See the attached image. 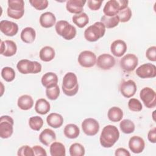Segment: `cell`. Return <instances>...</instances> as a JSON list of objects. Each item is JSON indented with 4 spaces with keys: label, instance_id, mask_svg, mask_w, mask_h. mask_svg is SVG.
<instances>
[{
    "label": "cell",
    "instance_id": "bcb514c9",
    "mask_svg": "<svg viewBox=\"0 0 156 156\" xmlns=\"http://www.w3.org/2000/svg\"><path fill=\"white\" fill-rule=\"evenodd\" d=\"M147 138L148 140L152 143H156V128L154 127L153 129H151L147 134Z\"/></svg>",
    "mask_w": 156,
    "mask_h": 156
},
{
    "label": "cell",
    "instance_id": "4fadbf2b",
    "mask_svg": "<svg viewBox=\"0 0 156 156\" xmlns=\"http://www.w3.org/2000/svg\"><path fill=\"white\" fill-rule=\"evenodd\" d=\"M136 74L141 79L154 78L156 76V66L150 63L143 64L136 68Z\"/></svg>",
    "mask_w": 156,
    "mask_h": 156
},
{
    "label": "cell",
    "instance_id": "ee69618b",
    "mask_svg": "<svg viewBox=\"0 0 156 156\" xmlns=\"http://www.w3.org/2000/svg\"><path fill=\"white\" fill-rule=\"evenodd\" d=\"M103 1H98V0H88L87 1V5L88 8L91 10H98L102 5Z\"/></svg>",
    "mask_w": 156,
    "mask_h": 156
},
{
    "label": "cell",
    "instance_id": "7dc6e473",
    "mask_svg": "<svg viewBox=\"0 0 156 156\" xmlns=\"http://www.w3.org/2000/svg\"><path fill=\"white\" fill-rule=\"evenodd\" d=\"M115 155L116 156H130V152L126 149L125 148H122V147H119L118 148L116 151H115Z\"/></svg>",
    "mask_w": 156,
    "mask_h": 156
},
{
    "label": "cell",
    "instance_id": "d4e9b609",
    "mask_svg": "<svg viewBox=\"0 0 156 156\" xmlns=\"http://www.w3.org/2000/svg\"><path fill=\"white\" fill-rule=\"evenodd\" d=\"M21 40L26 43H32L34 41L36 37V32L34 29L30 27L24 28L20 35Z\"/></svg>",
    "mask_w": 156,
    "mask_h": 156
},
{
    "label": "cell",
    "instance_id": "7402d4cb",
    "mask_svg": "<svg viewBox=\"0 0 156 156\" xmlns=\"http://www.w3.org/2000/svg\"><path fill=\"white\" fill-rule=\"evenodd\" d=\"M39 21L43 27L50 28L55 24L56 18L52 12H46L40 15Z\"/></svg>",
    "mask_w": 156,
    "mask_h": 156
},
{
    "label": "cell",
    "instance_id": "d6986e66",
    "mask_svg": "<svg viewBox=\"0 0 156 156\" xmlns=\"http://www.w3.org/2000/svg\"><path fill=\"white\" fill-rule=\"evenodd\" d=\"M127 44L122 40H116L113 41L110 46V51L112 54L117 57L123 55L127 51Z\"/></svg>",
    "mask_w": 156,
    "mask_h": 156
},
{
    "label": "cell",
    "instance_id": "9a60e30c",
    "mask_svg": "<svg viewBox=\"0 0 156 156\" xmlns=\"http://www.w3.org/2000/svg\"><path fill=\"white\" fill-rule=\"evenodd\" d=\"M120 91L121 94L127 98L133 96L136 91V85L132 80H125L120 85Z\"/></svg>",
    "mask_w": 156,
    "mask_h": 156
},
{
    "label": "cell",
    "instance_id": "5b68a950",
    "mask_svg": "<svg viewBox=\"0 0 156 156\" xmlns=\"http://www.w3.org/2000/svg\"><path fill=\"white\" fill-rule=\"evenodd\" d=\"M18 71L23 74H37L41 71V65L37 61H30L27 59L20 60L16 65Z\"/></svg>",
    "mask_w": 156,
    "mask_h": 156
},
{
    "label": "cell",
    "instance_id": "8d00e7d4",
    "mask_svg": "<svg viewBox=\"0 0 156 156\" xmlns=\"http://www.w3.org/2000/svg\"><path fill=\"white\" fill-rule=\"evenodd\" d=\"M15 72L14 69L9 66L4 67L1 70V76L4 80L10 82L13 81L15 78Z\"/></svg>",
    "mask_w": 156,
    "mask_h": 156
},
{
    "label": "cell",
    "instance_id": "2e32d148",
    "mask_svg": "<svg viewBox=\"0 0 156 156\" xmlns=\"http://www.w3.org/2000/svg\"><path fill=\"white\" fill-rule=\"evenodd\" d=\"M0 30L5 35L13 37L18 33V26L13 21L2 20L0 22Z\"/></svg>",
    "mask_w": 156,
    "mask_h": 156
},
{
    "label": "cell",
    "instance_id": "6da1fadb",
    "mask_svg": "<svg viewBox=\"0 0 156 156\" xmlns=\"http://www.w3.org/2000/svg\"><path fill=\"white\" fill-rule=\"evenodd\" d=\"M119 138V132L113 125L105 126L101 133L99 141L101 145L105 148L112 147Z\"/></svg>",
    "mask_w": 156,
    "mask_h": 156
},
{
    "label": "cell",
    "instance_id": "484cf974",
    "mask_svg": "<svg viewBox=\"0 0 156 156\" xmlns=\"http://www.w3.org/2000/svg\"><path fill=\"white\" fill-rule=\"evenodd\" d=\"M18 107L23 110H28L34 105V100L28 94L21 96L17 101Z\"/></svg>",
    "mask_w": 156,
    "mask_h": 156
},
{
    "label": "cell",
    "instance_id": "e575fe53",
    "mask_svg": "<svg viewBox=\"0 0 156 156\" xmlns=\"http://www.w3.org/2000/svg\"><path fill=\"white\" fill-rule=\"evenodd\" d=\"M69 151L71 156H83L85 152L84 147L78 143L72 144L69 147Z\"/></svg>",
    "mask_w": 156,
    "mask_h": 156
},
{
    "label": "cell",
    "instance_id": "4316f807",
    "mask_svg": "<svg viewBox=\"0 0 156 156\" xmlns=\"http://www.w3.org/2000/svg\"><path fill=\"white\" fill-rule=\"evenodd\" d=\"M51 105L49 102L44 98L38 99L35 104V112L40 115H45L50 111Z\"/></svg>",
    "mask_w": 156,
    "mask_h": 156
},
{
    "label": "cell",
    "instance_id": "ffe728a7",
    "mask_svg": "<svg viewBox=\"0 0 156 156\" xmlns=\"http://www.w3.org/2000/svg\"><path fill=\"white\" fill-rule=\"evenodd\" d=\"M86 2L84 0H69L66 1V10L71 13H74L75 15L79 14L82 13Z\"/></svg>",
    "mask_w": 156,
    "mask_h": 156
},
{
    "label": "cell",
    "instance_id": "8992f818",
    "mask_svg": "<svg viewBox=\"0 0 156 156\" xmlns=\"http://www.w3.org/2000/svg\"><path fill=\"white\" fill-rule=\"evenodd\" d=\"M129 1L126 0H110L107 1L103 9L104 15L107 16H114L118 13L127 7Z\"/></svg>",
    "mask_w": 156,
    "mask_h": 156
},
{
    "label": "cell",
    "instance_id": "f1b7e54d",
    "mask_svg": "<svg viewBox=\"0 0 156 156\" xmlns=\"http://www.w3.org/2000/svg\"><path fill=\"white\" fill-rule=\"evenodd\" d=\"M51 156H65L66 149L65 146L60 142H53L49 148Z\"/></svg>",
    "mask_w": 156,
    "mask_h": 156
},
{
    "label": "cell",
    "instance_id": "f6af8a7d",
    "mask_svg": "<svg viewBox=\"0 0 156 156\" xmlns=\"http://www.w3.org/2000/svg\"><path fill=\"white\" fill-rule=\"evenodd\" d=\"M33 151H34V155L36 156H40V155H44V156H46L47 154L46 152V150L42 147L40 146H34L33 147Z\"/></svg>",
    "mask_w": 156,
    "mask_h": 156
},
{
    "label": "cell",
    "instance_id": "b9f144b4",
    "mask_svg": "<svg viewBox=\"0 0 156 156\" xmlns=\"http://www.w3.org/2000/svg\"><path fill=\"white\" fill-rule=\"evenodd\" d=\"M17 155L18 156H34V153L32 147L27 145H24L19 148Z\"/></svg>",
    "mask_w": 156,
    "mask_h": 156
},
{
    "label": "cell",
    "instance_id": "277c9868",
    "mask_svg": "<svg viewBox=\"0 0 156 156\" xmlns=\"http://www.w3.org/2000/svg\"><path fill=\"white\" fill-rule=\"evenodd\" d=\"M55 29L57 34L65 40H71L76 35V29L65 20H60L55 24Z\"/></svg>",
    "mask_w": 156,
    "mask_h": 156
},
{
    "label": "cell",
    "instance_id": "9c48e42d",
    "mask_svg": "<svg viewBox=\"0 0 156 156\" xmlns=\"http://www.w3.org/2000/svg\"><path fill=\"white\" fill-rule=\"evenodd\" d=\"M140 97L144 105L148 108H152L156 105V94L150 87L143 88L140 93Z\"/></svg>",
    "mask_w": 156,
    "mask_h": 156
},
{
    "label": "cell",
    "instance_id": "7c38bea8",
    "mask_svg": "<svg viewBox=\"0 0 156 156\" xmlns=\"http://www.w3.org/2000/svg\"><path fill=\"white\" fill-rule=\"evenodd\" d=\"M82 129L84 133L87 135L94 136L99 132V124L94 118H86L82 122Z\"/></svg>",
    "mask_w": 156,
    "mask_h": 156
},
{
    "label": "cell",
    "instance_id": "60d3db41",
    "mask_svg": "<svg viewBox=\"0 0 156 156\" xmlns=\"http://www.w3.org/2000/svg\"><path fill=\"white\" fill-rule=\"evenodd\" d=\"M29 3L32 7L38 10H44L48 6V1L47 0H30Z\"/></svg>",
    "mask_w": 156,
    "mask_h": 156
},
{
    "label": "cell",
    "instance_id": "8fae6325",
    "mask_svg": "<svg viewBox=\"0 0 156 156\" xmlns=\"http://www.w3.org/2000/svg\"><path fill=\"white\" fill-rule=\"evenodd\" d=\"M96 54L90 51H83L78 56V62L83 68H91L96 63Z\"/></svg>",
    "mask_w": 156,
    "mask_h": 156
},
{
    "label": "cell",
    "instance_id": "603a6c76",
    "mask_svg": "<svg viewBox=\"0 0 156 156\" xmlns=\"http://www.w3.org/2000/svg\"><path fill=\"white\" fill-rule=\"evenodd\" d=\"M41 82L43 86L46 88L52 87L57 85L58 77L54 73L48 72L43 75Z\"/></svg>",
    "mask_w": 156,
    "mask_h": 156
},
{
    "label": "cell",
    "instance_id": "7bdbcfd3",
    "mask_svg": "<svg viewBox=\"0 0 156 156\" xmlns=\"http://www.w3.org/2000/svg\"><path fill=\"white\" fill-rule=\"evenodd\" d=\"M146 58L152 62L156 61V46H153L149 47L146 52Z\"/></svg>",
    "mask_w": 156,
    "mask_h": 156
},
{
    "label": "cell",
    "instance_id": "7a4b0ae2",
    "mask_svg": "<svg viewBox=\"0 0 156 156\" xmlns=\"http://www.w3.org/2000/svg\"><path fill=\"white\" fill-rule=\"evenodd\" d=\"M62 88L63 93L68 96L76 95L79 90L77 76L72 72L67 73L63 78Z\"/></svg>",
    "mask_w": 156,
    "mask_h": 156
},
{
    "label": "cell",
    "instance_id": "cb8c5ba5",
    "mask_svg": "<svg viewBox=\"0 0 156 156\" xmlns=\"http://www.w3.org/2000/svg\"><path fill=\"white\" fill-rule=\"evenodd\" d=\"M46 122L50 127L57 129L62 126L63 123V118L58 113H51L47 116Z\"/></svg>",
    "mask_w": 156,
    "mask_h": 156
},
{
    "label": "cell",
    "instance_id": "52a82bcc",
    "mask_svg": "<svg viewBox=\"0 0 156 156\" xmlns=\"http://www.w3.org/2000/svg\"><path fill=\"white\" fill-rule=\"evenodd\" d=\"M7 10L9 17L19 20L24 13V2L23 0H9Z\"/></svg>",
    "mask_w": 156,
    "mask_h": 156
},
{
    "label": "cell",
    "instance_id": "1f68e13d",
    "mask_svg": "<svg viewBox=\"0 0 156 156\" xmlns=\"http://www.w3.org/2000/svg\"><path fill=\"white\" fill-rule=\"evenodd\" d=\"M72 20L73 22L79 28L84 27L89 23L88 16L85 12L74 15Z\"/></svg>",
    "mask_w": 156,
    "mask_h": 156
},
{
    "label": "cell",
    "instance_id": "e0dca14e",
    "mask_svg": "<svg viewBox=\"0 0 156 156\" xmlns=\"http://www.w3.org/2000/svg\"><path fill=\"white\" fill-rule=\"evenodd\" d=\"M17 51L16 43L12 40H7L1 41V54L5 57H12L14 55Z\"/></svg>",
    "mask_w": 156,
    "mask_h": 156
},
{
    "label": "cell",
    "instance_id": "4dcf8cb0",
    "mask_svg": "<svg viewBox=\"0 0 156 156\" xmlns=\"http://www.w3.org/2000/svg\"><path fill=\"white\" fill-rule=\"evenodd\" d=\"M107 116L108 119L112 122H119L123 117V112L119 107H113L108 110Z\"/></svg>",
    "mask_w": 156,
    "mask_h": 156
},
{
    "label": "cell",
    "instance_id": "f35d334b",
    "mask_svg": "<svg viewBox=\"0 0 156 156\" xmlns=\"http://www.w3.org/2000/svg\"><path fill=\"white\" fill-rule=\"evenodd\" d=\"M132 15V10L129 7H126L123 10H120L117 14V16H118L119 20V22L121 23H126L129 21L130 20Z\"/></svg>",
    "mask_w": 156,
    "mask_h": 156
},
{
    "label": "cell",
    "instance_id": "d590c367",
    "mask_svg": "<svg viewBox=\"0 0 156 156\" xmlns=\"http://www.w3.org/2000/svg\"><path fill=\"white\" fill-rule=\"evenodd\" d=\"M29 125L32 130L39 131L43 125V120L39 116H32L29 119Z\"/></svg>",
    "mask_w": 156,
    "mask_h": 156
},
{
    "label": "cell",
    "instance_id": "74e56055",
    "mask_svg": "<svg viewBox=\"0 0 156 156\" xmlns=\"http://www.w3.org/2000/svg\"><path fill=\"white\" fill-rule=\"evenodd\" d=\"M46 95L50 100H56L60 95V88L58 85L47 88L46 89Z\"/></svg>",
    "mask_w": 156,
    "mask_h": 156
},
{
    "label": "cell",
    "instance_id": "30bf717a",
    "mask_svg": "<svg viewBox=\"0 0 156 156\" xmlns=\"http://www.w3.org/2000/svg\"><path fill=\"white\" fill-rule=\"evenodd\" d=\"M121 69L127 72L133 71L138 63V57L133 54H127L120 60Z\"/></svg>",
    "mask_w": 156,
    "mask_h": 156
},
{
    "label": "cell",
    "instance_id": "83f0119b",
    "mask_svg": "<svg viewBox=\"0 0 156 156\" xmlns=\"http://www.w3.org/2000/svg\"><path fill=\"white\" fill-rule=\"evenodd\" d=\"M55 52L54 49L51 46H44L41 49L39 53L40 58L45 62H50L53 60L55 57Z\"/></svg>",
    "mask_w": 156,
    "mask_h": 156
},
{
    "label": "cell",
    "instance_id": "ba28073f",
    "mask_svg": "<svg viewBox=\"0 0 156 156\" xmlns=\"http://www.w3.org/2000/svg\"><path fill=\"white\" fill-rule=\"evenodd\" d=\"M14 121L8 115H4L0 118V136L6 139L12 136L13 132Z\"/></svg>",
    "mask_w": 156,
    "mask_h": 156
},
{
    "label": "cell",
    "instance_id": "f546056e",
    "mask_svg": "<svg viewBox=\"0 0 156 156\" xmlns=\"http://www.w3.org/2000/svg\"><path fill=\"white\" fill-rule=\"evenodd\" d=\"M63 133L66 138L74 139L79 135L80 129L79 127L74 124H68L65 127Z\"/></svg>",
    "mask_w": 156,
    "mask_h": 156
},
{
    "label": "cell",
    "instance_id": "44dd1931",
    "mask_svg": "<svg viewBox=\"0 0 156 156\" xmlns=\"http://www.w3.org/2000/svg\"><path fill=\"white\" fill-rule=\"evenodd\" d=\"M56 140L55 133L50 129H44L39 135V141L44 145L49 146Z\"/></svg>",
    "mask_w": 156,
    "mask_h": 156
},
{
    "label": "cell",
    "instance_id": "ac0fdd59",
    "mask_svg": "<svg viewBox=\"0 0 156 156\" xmlns=\"http://www.w3.org/2000/svg\"><path fill=\"white\" fill-rule=\"evenodd\" d=\"M145 147L144 140L139 136H133L129 141V147L134 154L142 152Z\"/></svg>",
    "mask_w": 156,
    "mask_h": 156
},
{
    "label": "cell",
    "instance_id": "3957f363",
    "mask_svg": "<svg viewBox=\"0 0 156 156\" xmlns=\"http://www.w3.org/2000/svg\"><path fill=\"white\" fill-rule=\"evenodd\" d=\"M105 33L104 25L100 22H96L88 27L84 32L85 38L90 42H94L102 38Z\"/></svg>",
    "mask_w": 156,
    "mask_h": 156
},
{
    "label": "cell",
    "instance_id": "d6a6232c",
    "mask_svg": "<svg viewBox=\"0 0 156 156\" xmlns=\"http://www.w3.org/2000/svg\"><path fill=\"white\" fill-rule=\"evenodd\" d=\"M101 22L104 25L105 28L111 29L118 25L119 20L117 15L114 16H107L103 15L101 18Z\"/></svg>",
    "mask_w": 156,
    "mask_h": 156
},
{
    "label": "cell",
    "instance_id": "ab89813d",
    "mask_svg": "<svg viewBox=\"0 0 156 156\" xmlns=\"http://www.w3.org/2000/svg\"><path fill=\"white\" fill-rule=\"evenodd\" d=\"M128 107L132 112H140L143 108L141 102L137 99L131 98L128 102Z\"/></svg>",
    "mask_w": 156,
    "mask_h": 156
},
{
    "label": "cell",
    "instance_id": "836d02e7",
    "mask_svg": "<svg viewBox=\"0 0 156 156\" xmlns=\"http://www.w3.org/2000/svg\"><path fill=\"white\" fill-rule=\"evenodd\" d=\"M119 127L123 133L126 134L133 133L135 129V126L133 122L128 119H125L122 120L120 122Z\"/></svg>",
    "mask_w": 156,
    "mask_h": 156
},
{
    "label": "cell",
    "instance_id": "5bb4252c",
    "mask_svg": "<svg viewBox=\"0 0 156 156\" xmlns=\"http://www.w3.org/2000/svg\"><path fill=\"white\" fill-rule=\"evenodd\" d=\"M115 58L110 54H102L96 59L97 66L103 70H108L113 68L115 65Z\"/></svg>",
    "mask_w": 156,
    "mask_h": 156
}]
</instances>
